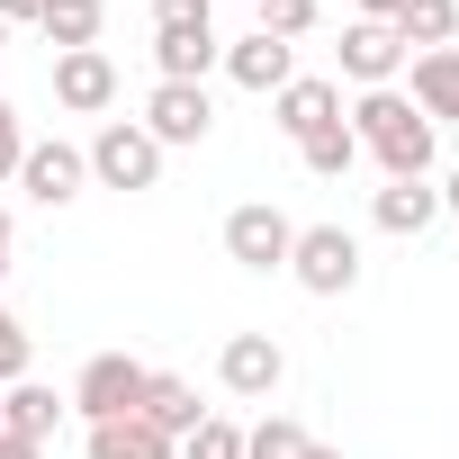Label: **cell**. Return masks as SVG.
I'll return each mask as SVG.
<instances>
[{"instance_id":"6da1fadb","label":"cell","mask_w":459,"mask_h":459,"mask_svg":"<svg viewBox=\"0 0 459 459\" xmlns=\"http://www.w3.org/2000/svg\"><path fill=\"white\" fill-rule=\"evenodd\" d=\"M351 135H360V153H378L387 180H432V126H423V108L405 91H360Z\"/></svg>"},{"instance_id":"7a4b0ae2","label":"cell","mask_w":459,"mask_h":459,"mask_svg":"<svg viewBox=\"0 0 459 459\" xmlns=\"http://www.w3.org/2000/svg\"><path fill=\"white\" fill-rule=\"evenodd\" d=\"M289 280H298L307 298H351V289H360V244L342 235V225H298Z\"/></svg>"},{"instance_id":"3957f363","label":"cell","mask_w":459,"mask_h":459,"mask_svg":"<svg viewBox=\"0 0 459 459\" xmlns=\"http://www.w3.org/2000/svg\"><path fill=\"white\" fill-rule=\"evenodd\" d=\"M82 153H91V180H100V189H153V180H162V144H153L135 117H108Z\"/></svg>"},{"instance_id":"277c9868","label":"cell","mask_w":459,"mask_h":459,"mask_svg":"<svg viewBox=\"0 0 459 459\" xmlns=\"http://www.w3.org/2000/svg\"><path fill=\"white\" fill-rule=\"evenodd\" d=\"M144 387H153V369H144V360H126V351H100V360L73 378V414H82V423L144 414Z\"/></svg>"},{"instance_id":"5b68a950","label":"cell","mask_w":459,"mask_h":459,"mask_svg":"<svg viewBox=\"0 0 459 459\" xmlns=\"http://www.w3.org/2000/svg\"><path fill=\"white\" fill-rule=\"evenodd\" d=\"M162 153L171 144H207V126H216V100H207V82H153V100H144V117H135Z\"/></svg>"},{"instance_id":"8992f818","label":"cell","mask_w":459,"mask_h":459,"mask_svg":"<svg viewBox=\"0 0 459 459\" xmlns=\"http://www.w3.org/2000/svg\"><path fill=\"white\" fill-rule=\"evenodd\" d=\"M289 244H298V225L271 198H253V207L225 216V262H244V271H289Z\"/></svg>"},{"instance_id":"52a82bcc","label":"cell","mask_w":459,"mask_h":459,"mask_svg":"<svg viewBox=\"0 0 459 459\" xmlns=\"http://www.w3.org/2000/svg\"><path fill=\"white\" fill-rule=\"evenodd\" d=\"M216 378H225V396H280V378H289V351L271 342V333H225V351H216Z\"/></svg>"},{"instance_id":"ba28073f","label":"cell","mask_w":459,"mask_h":459,"mask_svg":"<svg viewBox=\"0 0 459 459\" xmlns=\"http://www.w3.org/2000/svg\"><path fill=\"white\" fill-rule=\"evenodd\" d=\"M82 180H91V153H82V144H64V135L19 153V189H28L37 207H73V198H82Z\"/></svg>"},{"instance_id":"9c48e42d","label":"cell","mask_w":459,"mask_h":459,"mask_svg":"<svg viewBox=\"0 0 459 459\" xmlns=\"http://www.w3.org/2000/svg\"><path fill=\"white\" fill-rule=\"evenodd\" d=\"M396 73H405V46H396V28H378V19H351V28H342V82H360V91H396Z\"/></svg>"},{"instance_id":"30bf717a","label":"cell","mask_w":459,"mask_h":459,"mask_svg":"<svg viewBox=\"0 0 459 459\" xmlns=\"http://www.w3.org/2000/svg\"><path fill=\"white\" fill-rule=\"evenodd\" d=\"M271 117H280V135H325V126H342V82H325V73H298L289 91H271Z\"/></svg>"},{"instance_id":"8fae6325","label":"cell","mask_w":459,"mask_h":459,"mask_svg":"<svg viewBox=\"0 0 459 459\" xmlns=\"http://www.w3.org/2000/svg\"><path fill=\"white\" fill-rule=\"evenodd\" d=\"M55 100H64L73 117H100V108L117 100V64H108L100 46H82V55H55Z\"/></svg>"},{"instance_id":"7c38bea8","label":"cell","mask_w":459,"mask_h":459,"mask_svg":"<svg viewBox=\"0 0 459 459\" xmlns=\"http://www.w3.org/2000/svg\"><path fill=\"white\" fill-rule=\"evenodd\" d=\"M225 82L235 91H289L298 82V46H280V37H244V46H225Z\"/></svg>"},{"instance_id":"4fadbf2b","label":"cell","mask_w":459,"mask_h":459,"mask_svg":"<svg viewBox=\"0 0 459 459\" xmlns=\"http://www.w3.org/2000/svg\"><path fill=\"white\" fill-rule=\"evenodd\" d=\"M405 100L423 108V126H459V46L414 55V91H405Z\"/></svg>"},{"instance_id":"5bb4252c","label":"cell","mask_w":459,"mask_h":459,"mask_svg":"<svg viewBox=\"0 0 459 459\" xmlns=\"http://www.w3.org/2000/svg\"><path fill=\"white\" fill-rule=\"evenodd\" d=\"M441 216V180H387L369 198V225L378 235H423V225Z\"/></svg>"},{"instance_id":"9a60e30c","label":"cell","mask_w":459,"mask_h":459,"mask_svg":"<svg viewBox=\"0 0 459 459\" xmlns=\"http://www.w3.org/2000/svg\"><path fill=\"white\" fill-rule=\"evenodd\" d=\"M0 432H19V441H55L64 432V396L55 387H37V378H19V387H0Z\"/></svg>"},{"instance_id":"2e32d148","label":"cell","mask_w":459,"mask_h":459,"mask_svg":"<svg viewBox=\"0 0 459 459\" xmlns=\"http://www.w3.org/2000/svg\"><path fill=\"white\" fill-rule=\"evenodd\" d=\"M153 64H162V82H207L225 64V46H216V28H153Z\"/></svg>"},{"instance_id":"e0dca14e","label":"cell","mask_w":459,"mask_h":459,"mask_svg":"<svg viewBox=\"0 0 459 459\" xmlns=\"http://www.w3.org/2000/svg\"><path fill=\"white\" fill-rule=\"evenodd\" d=\"M144 423H153L162 441H180V432H198V423H207V405H198V387H189V378L153 369V387H144Z\"/></svg>"},{"instance_id":"ac0fdd59","label":"cell","mask_w":459,"mask_h":459,"mask_svg":"<svg viewBox=\"0 0 459 459\" xmlns=\"http://www.w3.org/2000/svg\"><path fill=\"white\" fill-rule=\"evenodd\" d=\"M100 19H108V0H46V10H37V28H46V46H55V55L100 46Z\"/></svg>"},{"instance_id":"d6986e66","label":"cell","mask_w":459,"mask_h":459,"mask_svg":"<svg viewBox=\"0 0 459 459\" xmlns=\"http://www.w3.org/2000/svg\"><path fill=\"white\" fill-rule=\"evenodd\" d=\"M387 28H396V46H405V55H432V46H450V37H459V0H405Z\"/></svg>"},{"instance_id":"ffe728a7","label":"cell","mask_w":459,"mask_h":459,"mask_svg":"<svg viewBox=\"0 0 459 459\" xmlns=\"http://www.w3.org/2000/svg\"><path fill=\"white\" fill-rule=\"evenodd\" d=\"M180 441H162L144 414H117V423H91V459H171Z\"/></svg>"},{"instance_id":"44dd1931","label":"cell","mask_w":459,"mask_h":459,"mask_svg":"<svg viewBox=\"0 0 459 459\" xmlns=\"http://www.w3.org/2000/svg\"><path fill=\"white\" fill-rule=\"evenodd\" d=\"M316 441H307V423H289V414H262L253 432H244V459H307Z\"/></svg>"},{"instance_id":"7402d4cb","label":"cell","mask_w":459,"mask_h":459,"mask_svg":"<svg viewBox=\"0 0 459 459\" xmlns=\"http://www.w3.org/2000/svg\"><path fill=\"white\" fill-rule=\"evenodd\" d=\"M298 153H307V171H316V180H342V171L360 162V135H351V126H325V135H307Z\"/></svg>"},{"instance_id":"603a6c76","label":"cell","mask_w":459,"mask_h":459,"mask_svg":"<svg viewBox=\"0 0 459 459\" xmlns=\"http://www.w3.org/2000/svg\"><path fill=\"white\" fill-rule=\"evenodd\" d=\"M180 459H244V423H225V414H207L198 432H180Z\"/></svg>"},{"instance_id":"cb8c5ba5","label":"cell","mask_w":459,"mask_h":459,"mask_svg":"<svg viewBox=\"0 0 459 459\" xmlns=\"http://www.w3.org/2000/svg\"><path fill=\"white\" fill-rule=\"evenodd\" d=\"M253 10H262V37H280V46H298L316 28V0H253Z\"/></svg>"},{"instance_id":"d4e9b609","label":"cell","mask_w":459,"mask_h":459,"mask_svg":"<svg viewBox=\"0 0 459 459\" xmlns=\"http://www.w3.org/2000/svg\"><path fill=\"white\" fill-rule=\"evenodd\" d=\"M28 351H37V342H28V325L0 307V387H19V378H28Z\"/></svg>"},{"instance_id":"484cf974","label":"cell","mask_w":459,"mask_h":459,"mask_svg":"<svg viewBox=\"0 0 459 459\" xmlns=\"http://www.w3.org/2000/svg\"><path fill=\"white\" fill-rule=\"evenodd\" d=\"M19 153H28V126H19L10 100H0V180H19Z\"/></svg>"},{"instance_id":"4316f807","label":"cell","mask_w":459,"mask_h":459,"mask_svg":"<svg viewBox=\"0 0 459 459\" xmlns=\"http://www.w3.org/2000/svg\"><path fill=\"white\" fill-rule=\"evenodd\" d=\"M216 0H153V28H207Z\"/></svg>"},{"instance_id":"83f0119b","label":"cell","mask_w":459,"mask_h":459,"mask_svg":"<svg viewBox=\"0 0 459 459\" xmlns=\"http://www.w3.org/2000/svg\"><path fill=\"white\" fill-rule=\"evenodd\" d=\"M0 459H46L37 441H19V432H0Z\"/></svg>"},{"instance_id":"f1b7e54d","label":"cell","mask_w":459,"mask_h":459,"mask_svg":"<svg viewBox=\"0 0 459 459\" xmlns=\"http://www.w3.org/2000/svg\"><path fill=\"white\" fill-rule=\"evenodd\" d=\"M10 244H19V225H10V207H0V280H10Z\"/></svg>"},{"instance_id":"f546056e","label":"cell","mask_w":459,"mask_h":459,"mask_svg":"<svg viewBox=\"0 0 459 459\" xmlns=\"http://www.w3.org/2000/svg\"><path fill=\"white\" fill-rule=\"evenodd\" d=\"M46 10V0H0V28H10V19H37Z\"/></svg>"},{"instance_id":"4dcf8cb0","label":"cell","mask_w":459,"mask_h":459,"mask_svg":"<svg viewBox=\"0 0 459 459\" xmlns=\"http://www.w3.org/2000/svg\"><path fill=\"white\" fill-rule=\"evenodd\" d=\"M396 10H405V0H360V19H378V28H387Z\"/></svg>"},{"instance_id":"1f68e13d","label":"cell","mask_w":459,"mask_h":459,"mask_svg":"<svg viewBox=\"0 0 459 459\" xmlns=\"http://www.w3.org/2000/svg\"><path fill=\"white\" fill-rule=\"evenodd\" d=\"M441 216H459V171H450V180H441Z\"/></svg>"},{"instance_id":"d6a6232c","label":"cell","mask_w":459,"mask_h":459,"mask_svg":"<svg viewBox=\"0 0 459 459\" xmlns=\"http://www.w3.org/2000/svg\"><path fill=\"white\" fill-rule=\"evenodd\" d=\"M307 459H342V450H325V441H316V450H307Z\"/></svg>"},{"instance_id":"836d02e7","label":"cell","mask_w":459,"mask_h":459,"mask_svg":"<svg viewBox=\"0 0 459 459\" xmlns=\"http://www.w3.org/2000/svg\"><path fill=\"white\" fill-rule=\"evenodd\" d=\"M0 55H10V28H0Z\"/></svg>"}]
</instances>
